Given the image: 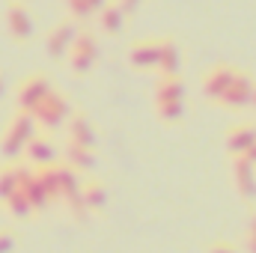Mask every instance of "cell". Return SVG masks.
<instances>
[{"label":"cell","instance_id":"9c48e42d","mask_svg":"<svg viewBox=\"0 0 256 253\" xmlns=\"http://www.w3.org/2000/svg\"><path fill=\"white\" fill-rule=\"evenodd\" d=\"M254 146H256V126H236L226 131V149H230V155L242 158Z\"/></svg>","mask_w":256,"mask_h":253},{"label":"cell","instance_id":"ba28073f","mask_svg":"<svg viewBox=\"0 0 256 253\" xmlns=\"http://www.w3.org/2000/svg\"><path fill=\"white\" fill-rule=\"evenodd\" d=\"M185 102V84L179 74H161L155 86V104H179Z\"/></svg>","mask_w":256,"mask_h":253},{"label":"cell","instance_id":"603a6c76","mask_svg":"<svg viewBox=\"0 0 256 253\" xmlns=\"http://www.w3.org/2000/svg\"><path fill=\"white\" fill-rule=\"evenodd\" d=\"M250 250L256 253V214H254V220H250Z\"/></svg>","mask_w":256,"mask_h":253},{"label":"cell","instance_id":"ac0fdd59","mask_svg":"<svg viewBox=\"0 0 256 253\" xmlns=\"http://www.w3.org/2000/svg\"><path fill=\"white\" fill-rule=\"evenodd\" d=\"M104 3H108V0H68V9H72L78 18H86V15H92V12H102Z\"/></svg>","mask_w":256,"mask_h":253},{"label":"cell","instance_id":"8fae6325","mask_svg":"<svg viewBox=\"0 0 256 253\" xmlns=\"http://www.w3.org/2000/svg\"><path fill=\"white\" fill-rule=\"evenodd\" d=\"M6 15H9V30H12V36H15L18 42H24V39L33 33V18H30V9H27L21 0H12Z\"/></svg>","mask_w":256,"mask_h":253},{"label":"cell","instance_id":"e0dca14e","mask_svg":"<svg viewBox=\"0 0 256 253\" xmlns=\"http://www.w3.org/2000/svg\"><path fill=\"white\" fill-rule=\"evenodd\" d=\"M66 155H68V161L74 164V167H92V149H86V146H78V143H68V149H66Z\"/></svg>","mask_w":256,"mask_h":253},{"label":"cell","instance_id":"d6986e66","mask_svg":"<svg viewBox=\"0 0 256 253\" xmlns=\"http://www.w3.org/2000/svg\"><path fill=\"white\" fill-rule=\"evenodd\" d=\"M155 110H158V120H164V122H179L182 114H185V102H179V104H155Z\"/></svg>","mask_w":256,"mask_h":253},{"label":"cell","instance_id":"4fadbf2b","mask_svg":"<svg viewBox=\"0 0 256 253\" xmlns=\"http://www.w3.org/2000/svg\"><path fill=\"white\" fill-rule=\"evenodd\" d=\"M232 176H236V188L242 190V196H254L256 194V164L248 158H236L232 161Z\"/></svg>","mask_w":256,"mask_h":253},{"label":"cell","instance_id":"2e32d148","mask_svg":"<svg viewBox=\"0 0 256 253\" xmlns=\"http://www.w3.org/2000/svg\"><path fill=\"white\" fill-rule=\"evenodd\" d=\"M30 155H33L36 164H45V167H48V164L54 161V146H51L48 140H36V137H33V140H30Z\"/></svg>","mask_w":256,"mask_h":253},{"label":"cell","instance_id":"7c38bea8","mask_svg":"<svg viewBox=\"0 0 256 253\" xmlns=\"http://www.w3.org/2000/svg\"><path fill=\"white\" fill-rule=\"evenodd\" d=\"M158 42H161V48H158V72H161V74H179L182 51H179L176 39L164 36V39H158Z\"/></svg>","mask_w":256,"mask_h":253},{"label":"cell","instance_id":"44dd1931","mask_svg":"<svg viewBox=\"0 0 256 253\" xmlns=\"http://www.w3.org/2000/svg\"><path fill=\"white\" fill-rule=\"evenodd\" d=\"M116 3L122 6V12H126V15H131L134 9H140V3H143V0H116Z\"/></svg>","mask_w":256,"mask_h":253},{"label":"cell","instance_id":"6da1fadb","mask_svg":"<svg viewBox=\"0 0 256 253\" xmlns=\"http://www.w3.org/2000/svg\"><path fill=\"white\" fill-rule=\"evenodd\" d=\"M98 60V39L90 30H78L72 48H68V63L74 68V74H86Z\"/></svg>","mask_w":256,"mask_h":253},{"label":"cell","instance_id":"8992f818","mask_svg":"<svg viewBox=\"0 0 256 253\" xmlns=\"http://www.w3.org/2000/svg\"><path fill=\"white\" fill-rule=\"evenodd\" d=\"M33 116H36V120H42V126L57 128L66 116H68V102H66L60 92H54V90H51V92L45 96V102L33 110Z\"/></svg>","mask_w":256,"mask_h":253},{"label":"cell","instance_id":"5bb4252c","mask_svg":"<svg viewBox=\"0 0 256 253\" xmlns=\"http://www.w3.org/2000/svg\"><path fill=\"white\" fill-rule=\"evenodd\" d=\"M98 21H102V30H104L108 36H116V33H122V27H126V12H122V6H120L116 0H110V3L102 6Z\"/></svg>","mask_w":256,"mask_h":253},{"label":"cell","instance_id":"ffe728a7","mask_svg":"<svg viewBox=\"0 0 256 253\" xmlns=\"http://www.w3.org/2000/svg\"><path fill=\"white\" fill-rule=\"evenodd\" d=\"M84 196H86V206L90 208H102L104 206V188L98 182H86L84 185Z\"/></svg>","mask_w":256,"mask_h":253},{"label":"cell","instance_id":"30bf717a","mask_svg":"<svg viewBox=\"0 0 256 253\" xmlns=\"http://www.w3.org/2000/svg\"><path fill=\"white\" fill-rule=\"evenodd\" d=\"M74 36H78L74 24H72L68 18L60 21V24L48 33V54H51V57H63V54H68V48H72Z\"/></svg>","mask_w":256,"mask_h":253},{"label":"cell","instance_id":"52a82bcc","mask_svg":"<svg viewBox=\"0 0 256 253\" xmlns=\"http://www.w3.org/2000/svg\"><path fill=\"white\" fill-rule=\"evenodd\" d=\"M30 140H33V120L24 114H18L15 120H12V126L6 128V140H3V149L9 152V155H15V152H21V146H30Z\"/></svg>","mask_w":256,"mask_h":253},{"label":"cell","instance_id":"9a60e30c","mask_svg":"<svg viewBox=\"0 0 256 253\" xmlns=\"http://www.w3.org/2000/svg\"><path fill=\"white\" fill-rule=\"evenodd\" d=\"M68 134H72L68 143H78V146H86V149H92V143H96V128L90 126V120L80 116V114L68 122Z\"/></svg>","mask_w":256,"mask_h":253},{"label":"cell","instance_id":"277c9868","mask_svg":"<svg viewBox=\"0 0 256 253\" xmlns=\"http://www.w3.org/2000/svg\"><path fill=\"white\" fill-rule=\"evenodd\" d=\"M158 48H161L158 39H137V42H131V48H128V63H131V68H137V72L158 68Z\"/></svg>","mask_w":256,"mask_h":253},{"label":"cell","instance_id":"cb8c5ba5","mask_svg":"<svg viewBox=\"0 0 256 253\" xmlns=\"http://www.w3.org/2000/svg\"><path fill=\"white\" fill-rule=\"evenodd\" d=\"M250 104H254V108H256V86H254V102H250Z\"/></svg>","mask_w":256,"mask_h":253},{"label":"cell","instance_id":"7a4b0ae2","mask_svg":"<svg viewBox=\"0 0 256 253\" xmlns=\"http://www.w3.org/2000/svg\"><path fill=\"white\" fill-rule=\"evenodd\" d=\"M254 86H256L254 78L244 68H236V78L230 80V86L218 98V104H224V108H248L254 102Z\"/></svg>","mask_w":256,"mask_h":253},{"label":"cell","instance_id":"d4e9b609","mask_svg":"<svg viewBox=\"0 0 256 253\" xmlns=\"http://www.w3.org/2000/svg\"><path fill=\"white\" fill-rule=\"evenodd\" d=\"M0 92H3V78H0Z\"/></svg>","mask_w":256,"mask_h":253},{"label":"cell","instance_id":"7402d4cb","mask_svg":"<svg viewBox=\"0 0 256 253\" xmlns=\"http://www.w3.org/2000/svg\"><path fill=\"white\" fill-rule=\"evenodd\" d=\"M208 253H238V250H236L232 244H226V242H220V244H214V248H212Z\"/></svg>","mask_w":256,"mask_h":253},{"label":"cell","instance_id":"5b68a950","mask_svg":"<svg viewBox=\"0 0 256 253\" xmlns=\"http://www.w3.org/2000/svg\"><path fill=\"white\" fill-rule=\"evenodd\" d=\"M48 92H51V80H48L45 74H33V78H27V80L21 84V90H18V104H21L24 110H36V108L45 102Z\"/></svg>","mask_w":256,"mask_h":253},{"label":"cell","instance_id":"3957f363","mask_svg":"<svg viewBox=\"0 0 256 253\" xmlns=\"http://www.w3.org/2000/svg\"><path fill=\"white\" fill-rule=\"evenodd\" d=\"M236 78V66H212V68H206L202 72V96L206 98H212V102H218L224 92H226V86H230V80Z\"/></svg>","mask_w":256,"mask_h":253}]
</instances>
